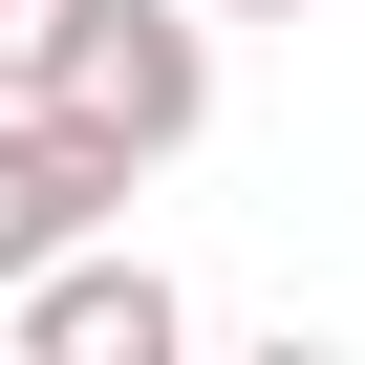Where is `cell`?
Returning a JSON list of instances; mask_svg holds the SVG:
<instances>
[{
  "label": "cell",
  "instance_id": "obj_1",
  "mask_svg": "<svg viewBox=\"0 0 365 365\" xmlns=\"http://www.w3.org/2000/svg\"><path fill=\"white\" fill-rule=\"evenodd\" d=\"M43 108L108 129L129 172H150V150H194V129H215V22H194V0H86V43H65Z\"/></svg>",
  "mask_w": 365,
  "mask_h": 365
},
{
  "label": "cell",
  "instance_id": "obj_2",
  "mask_svg": "<svg viewBox=\"0 0 365 365\" xmlns=\"http://www.w3.org/2000/svg\"><path fill=\"white\" fill-rule=\"evenodd\" d=\"M108 215H129V150L65 129V108H0V301H22L65 237H108Z\"/></svg>",
  "mask_w": 365,
  "mask_h": 365
},
{
  "label": "cell",
  "instance_id": "obj_3",
  "mask_svg": "<svg viewBox=\"0 0 365 365\" xmlns=\"http://www.w3.org/2000/svg\"><path fill=\"white\" fill-rule=\"evenodd\" d=\"M172 344H194V301H172L150 258H86V237H65V258L22 279V365H172Z\"/></svg>",
  "mask_w": 365,
  "mask_h": 365
},
{
  "label": "cell",
  "instance_id": "obj_4",
  "mask_svg": "<svg viewBox=\"0 0 365 365\" xmlns=\"http://www.w3.org/2000/svg\"><path fill=\"white\" fill-rule=\"evenodd\" d=\"M65 43H86V0H0V108H43V86H65Z\"/></svg>",
  "mask_w": 365,
  "mask_h": 365
},
{
  "label": "cell",
  "instance_id": "obj_5",
  "mask_svg": "<svg viewBox=\"0 0 365 365\" xmlns=\"http://www.w3.org/2000/svg\"><path fill=\"white\" fill-rule=\"evenodd\" d=\"M194 22H301V0H194Z\"/></svg>",
  "mask_w": 365,
  "mask_h": 365
}]
</instances>
